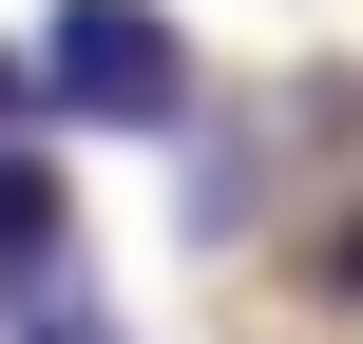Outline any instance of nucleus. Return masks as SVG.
Returning a JSON list of instances; mask_svg holds the SVG:
<instances>
[{
	"mask_svg": "<svg viewBox=\"0 0 363 344\" xmlns=\"http://www.w3.org/2000/svg\"><path fill=\"white\" fill-rule=\"evenodd\" d=\"M38 96H57V134H172L191 115V38L153 0H57L38 19Z\"/></svg>",
	"mask_w": 363,
	"mask_h": 344,
	"instance_id": "obj_1",
	"label": "nucleus"
},
{
	"mask_svg": "<svg viewBox=\"0 0 363 344\" xmlns=\"http://www.w3.org/2000/svg\"><path fill=\"white\" fill-rule=\"evenodd\" d=\"M77 268V172H38V153H0V306H38Z\"/></svg>",
	"mask_w": 363,
	"mask_h": 344,
	"instance_id": "obj_2",
	"label": "nucleus"
},
{
	"mask_svg": "<svg viewBox=\"0 0 363 344\" xmlns=\"http://www.w3.org/2000/svg\"><path fill=\"white\" fill-rule=\"evenodd\" d=\"M0 326H19V344H115V306H96V268H57V287H38V306H0Z\"/></svg>",
	"mask_w": 363,
	"mask_h": 344,
	"instance_id": "obj_3",
	"label": "nucleus"
},
{
	"mask_svg": "<svg viewBox=\"0 0 363 344\" xmlns=\"http://www.w3.org/2000/svg\"><path fill=\"white\" fill-rule=\"evenodd\" d=\"M325 287H345V306H363V192H345V211H325Z\"/></svg>",
	"mask_w": 363,
	"mask_h": 344,
	"instance_id": "obj_4",
	"label": "nucleus"
},
{
	"mask_svg": "<svg viewBox=\"0 0 363 344\" xmlns=\"http://www.w3.org/2000/svg\"><path fill=\"white\" fill-rule=\"evenodd\" d=\"M19 115H57V96H38V57H0V153H19Z\"/></svg>",
	"mask_w": 363,
	"mask_h": 344,
	"instance_id": "obj_5",
	"label": "nucleus"
}]
</instances>
